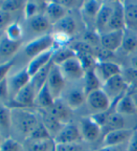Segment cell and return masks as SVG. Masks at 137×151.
<instances>
[{
    "label": "cell",
    "instance_id": "obj_29",
    "mask_svg": "<svg viewBox=\"0 0 137 151\" xmlns=\"http://www.w3.org/2000/svg\"><path fill=\"white\" fill-rule=\"evenodd\" d=\"M11 132V108L0 103V134L4 138L9 137Z\"/></svg>",
    "mask_w": 137,
    "mask_h": 151
},
{
    "label": "cell",
    "instance_id": "obj_13",
    "mask_svg": "<svg viewBox=\"0 0 137 151\" xmlns=\"http://www.w3.org/2000/svg\"><path fill=\"white\" fill-rule=\"evenodd\" d=\"M25 24L28 31L33 35H36L37 37L50 34L52 31V24L44 13H39L30 19H27Z\"/></svg>",
    "mask_w": 137,
    "mask_h": 151
},
{
    "label": "cell",
    "instance_id": "obj_7",
    "mask_svg": "<svg viewBox=\"0 0 137 151\" xmlns=\"http://www.w3.org/2000/svg\"><path fill=\"white\" fill-rule=\"evenodd\" d=\"M86 93L82 85V81L78 83H75V86L66 88L62 92L61 99L64 101L73 111L80 108L86 103Z\"/></svg>",
    "mask_w": 137,
    "mask_h": 151
},
{
    "label": "cell",
    "instance_id": "obj_6",
    "mask_svg": "<svg viewBox=\"0 0 137 151\" xmlns=\"http://www.w3.org/2000/svg\"><path fill=\"white\" fill-rule=\"evenodd\" d=\"M86 107L90 115L108 111L112 106V102L102 89L91 91L86 97Z\"/></svg>",
    "mask_w": 137,
    "mask_h": 151
},
{
    "label": "cell",
    "instance_id": "obj_24",
    "mask_svg": "<svg viewBox=\"0 0 137 151\" xmlns=\"http://www.w3.org/2000/svg\"><path fill=\"white\" fill-rule=\"evenodd\" d=\"M38 116L40 118L41 122L45 126V128L47 129L49 133L50 134L51 138L54 139L55 136L58 134L61 129L64 127V124L57 119L55 117H53L52 115L49 114L48 111L43 109H38Z\"/></svg>",
    "mask_w": 137,
    "mask_h": 151
},
{
    "label": "cell",
    "instance_id": "obj_21",
    "mask_svg": "<svg viewBox=\"0 0 137 151\" xmlns=\"http://www.w3.org/2000/svg\"><path fill=\"white\" fill-rule=\"evenodd\" d=\"M125 20H124V9L122 1H114V10L111 16L105 31H118V30H125ZM104 32V33H105Z\"/></svg>",
    "mask_w": 137,
    "mask_h": 151
},
{
    "label": "cell",
    "instance_id": "obj_26",
    "mask_svg": "<svg viewBox=\"0 0 137 151\" xmlns=\"http://www.w3.org/2000/svg\"><path fill=\"white\" fill-rule=\"evenodd\" d=\"M68 11L69 10L65 9L64 6L60 5L57 0H51V1H47L44 14L47 16L50 24L53 25L69 13Z\"/></svg>",
    "mask_w": 137,
    "mask_h": 151
},
{
    "label": "cell",
    "instance_id": "obj_51",
    "mask_svg": "<svg viewBox=\"0 0 137 151\" xmlns=\"http://www.w3.org/2000/svg\"><path fill=\"white\" fill-rule=\"evenodd\" d=\"M4 139H5V138H4L1 134H0V146H1V144H2V142H3Z\"/></svg>",
    "mask_w": 137,
    "mask_h": 151
},
{
    "label": "cell",
    "instance_id": "obj_10",
    "mask_svg": "<svg viewBox=\"0 0 137 151\" xmlns=\"http://www.w3.org/2000/svg\"><path fill=\"white\" fill-rule=\"evenodd\" d=\"M31 77L27 72L26 66L20 69L13 75H9L8 77V88L9 101L12 100L15 95L31 81Z\"/></svg>",
    "mask_w": 137,
    "mask_h": 151
},
{
    "label": "cell",
    "instance_id": "obj_47",
    "mask_svg": "<svg viewBox=\"0 0 137 151\" xmlns=\"http://www.w3.org/2000/svg\"><path fill=\"white\" fill-rule=\"evenodd\" d=\"M127 151H137V128L127 145Z\"/></svg>",
    "mask_w": 137,
    "mask_h": 151
},
{
    "label": "cell",
    "instance_id": "obj_46",
    "mask_svg": "<svg viewBox=\"0 0 137 151\" xmlns=\"http://www.w3.org/2000/svg\"><path fill=\"white\" fill-rule=\"evenodd\" d=\"M127 145L128 144L115 147H100L96 148L94 151H127Z\"/></svg>",
    "mask_w": 137,
    "mask_h": 151
},
{
    "label": "cell",
    "instance_id": "obj_33",
    "mask_svg": "<svg viewBox=\"0 0 137 151\" xmlns=\"http://www.w3.org/2000/svg\"><path fill=\"white\" fill-rule=\"evenodd\" d=\"M77 56L76 51L70 46H65L59 49H55L52 56V62L56 65H61L62 63Z\"/></svg>",
    "mask_w": 137,
    "mask_h": 151
},
{
    "label": "cell",
    "instance_id": "obj_28",
    "mask_svg": "<svg viewBox=\"0 0 137 151\" xmlns=\"http://www.w3.org/2000/svg\"><path fill=\"white\" fill-rule=\"evenodd\" d=\"M115 110L118 114L128 116V117H133V116L137 115L132 95L129 93L123 95L121 99H118L116 102Z\"/></svg>",
    "mask_w": 137,
    "mask_h": 151
},
{
    "label": "cell",
    "instance_id": "obj_4",
    "mask_svg": "<svg viewBox=\"0 0 137 151\" xmlns=\"http://www.w3.org/2000/svg\"><path fill=\"white\" fill-rule=\"evenodd\" d=\"M58 66L60 67V70L67 83L81 82L86 73L77 56L71 58Z\"/></svg>",
    "mask_w": 137,
    "mask_h": 151
},
{
    "label": "cell",
    "instance_id": "obj_5",
    "mask_svg": "<svg viewBox=\"0 0 137 151\" xmlns=\"http://www.w3.org/2000/svg\"><path fill=\"white\" fill-rule=\"evenodd\" d=\"M129 85L123 78L122 74L118 75L106 80L103 83L102 90L108 96L110 101L113 103L125 95L128 92Z\"/></svg>",
    "mask_w": 137,
    "mask_h": 151
},
{
    "label": "cell",
    "instance_id": "obj_48",
    "mask_svg": "<svg viewBox=\"0 0 137 151\" xmlns=\"http://www.w3.org/2000/svg\"><path fill=\"white\" fill-rule=\"evenodd\" d=\"M129 94H137V80L133 81L132 83L129 84L128 92Z\"/></svg>",
    "mask_w": 137,
    "mask_h": 151
},
{
    "label": "cell",
    "instance_id": "obj_19",
    "mask_svg": "<svg viewBox=\"0 0 137 151\" xmlns=\"http://www.w3.org/2000/svg\"><path fill=\"white\" fill-rule=\"evenodd\" d=\"M22 45V40L21 41H13L6 37L4 34L0 39V61L1 63L12 60L11 58L19 51Z\"/></svg>",
    "mask_w": 137,
    "mask_h": 151
},
{
    "label": "cell",
    "instance_id": "obj_23",
    "mask_svg": "<svg viewBox=\"0 0 137 151\" xmlns=\"http://www.w3.org/2000/svg\"><path fill=\"white\" fill-rule=\"evenodd\" d=\"M54 50L55 49H51L30 60V62L28 63V65H26V68H27V72L30 75L31 78L51 61Z\"/></svg>",
    "mask_w": 137,
    "mask_h": 151
},
{
    "label": "cell",
    "instance_id": "obj_35",
    "mask_svg": "<svg viewBox=\"0 0 137 151\" xmlns=\"http://www.w3.org/2000/svg\"><path fill=\"white\" fill-rule=\"evenodd\" d=\"M4 34L6 37L9 38L13 41H21L24 38V30L19 22H13L12 24H10L7 28L5 29Z\"/></svg>",
    "mask_w": 137,
    "mask_h": 151
},
{
    "label": "cell",
    "instance_id": "obj_31",
    "mask_svg": "<svg viewBox=\"0 0 137 151\" xmlns=\"http://www.w3.org/2000/svg\"><path fill=\"white\" fill-rule=\"evenodd\" d=\"M82 85H83L86 95L90 93L91 91L102 89L103 84L101 82V80L99 79V78L97 77V75L94 71V68L86 71L84 78L82 80Z\"/></svg>",
    "mask_w": 137,
    "mask_h": 151
},
{
    "label": "cell",
    "instance_id": "obj_32",
    "mask_svg": "<svg viewBox=\"0 0 137 151\" xmlns=\"http://www.w3.org/2000/svg\"><path fill=\"white\" fill-rule=\"evenodd\" d=\"M121 50L126 54H133L137 52V33L125 29Z\"/></svg>",
    "mask_w": 137,
    "mask_h": 151
},
{
    "label": "cell",
    "instance_id": "obj_34",
    "mask_svg": "<svg viewBox=\"0 0 137 151\" xmlns=\"http://www.w3.org/2000/svg\"><path fill=\"white\" fill-rule=\"evenodd\" d=\"M52 63H53L52 59H51V61L48 63V65H46L36 75H34L32 77L31 81L34 84V87H35V89L37 91V93L39 91V90H40L44 86V84L47 82V79H48V77H49V74Z\"/></svg>",
    "mask_w": 137,
    "mask_h": 151
},
{
    "label": "cell",
    "instance_id": "obj_44",
    "mask_svg": "<svg viewBox=\"0 0 137 151\" xmlns=\"http://www.w3.org/2000/svg\"><path fill=\"white\" fill-rule=\"evenodd\" d=\"M9 101V88H8V78L0 81V103L7 104V102Z\"/></svg>",
    "mask_w": 137,
    "mask_h": 151
},
{
    "label": "cell",
    "instance_id": "obj_12",
    "mask_svg": "<svg viewBox=\"0 0 137 151\" xmlns=\"http://www.w3.org/2000/svg\"><path fill=\"white\" fill-rule=\"evenodd\" d=\"M134 131L133 129H122L108 132L103 136L100 147H115L128 144Z\"/></svg>",
    "mask_w": 137,
    "mask_h": 151
},
{
    "label": "cell",
    "instance_id": "obj_53",
    "mask_svg": "<svg viewBox=\"0 0 137 151\" xmlns=\"http://www.w3.org/2000/svg\"><path fill=\"white\" fill-rule=\"evenodd\" d=\"M0 7H1V2H0Z\"/></svg>",
    "mask_w": 137,
    "mask_h": 151
},
{
    "label": "cell",
    "instance_id": "obj_42",
    "mask_svg": "<svg viewBox=\"0 0 137 151\" xmlns=\"http://www.w3.org/2000/svg\"><path fill=\"white\" fill-rule=\"evenodd\" d=\"M12 22V13L0 9V31H5V29Z\"/></svg>",
    "mask_w": 137,
    "mask_h": 151
},
{
    "label": "cell",
    "instance_id": "obj_52",
    "mask_svg": "<svg viewBox=\"0 0 137 151\" xmlns=\"http://www.w3.org/2000/svg\"><path fill=\"white\" fill-rule=\"evenodd\" d=\"M3 35H4V31H0V39H1V37H2Z\"/></svg>",
    "mask_w": 137,
    "mask_h": 151
},
{
    "label": "cell",
    "instance_id": "obj_50",
    "mask_svg": "<svg viewBox=\"0 0 137 151\" xmlns=\"http://www.w3.org/2000/svg\"><path fill=\"white\" fill-rule=\"evenodd\" d=\"M133 99L134 104H135V107H136V113H137V94H131Z\"/></svg>",
    "mask_w": 137,
    "mask_h": 151
},
{
    "label": "cell",
    "instance_id": "obj_3",
    "mask_svg": "<svg viewBox=\"0 0 137 151\" xmlns=\"http://www.w3.org/2000/svg\"><path fill=\"white\" fill-rule=\"evenodd\" d=\"M54 48V39L52 34H47L44 36L35 37L29 42L26 43L24 47V53L30 60L36 56L43 53V52L49 50Z\"/></svg>",
    "mask_w": 137,
    "mask_h": 151
},
{
    "label": "cell",
    "instance_id": "obj_14",
    "mask_svg": "<svg viewBox=\"0 0 137 151\" xmlns=\"http://www.w3.org/2000/svg\"><path fill=\"white\" fill-rule=\"evenodd\" d=\"M55 144H70V143H80L84 142L78 124L70 123L64 125L59 133L53 139Z\"/></svg>",
    "mask_w": 137,
    "mask_h": 151
},
{
    "label": "cell",
    "instance_id": "obj_18",
    "mask_svg": "<svg viewBox=\"0 0 137 151\" xmlns=\"http://www.w3.org/2000/svg\"><path fill=\"white\" fill-rule=\"evenodd\" d=\"M49 114H51L64 125L72 122L73 119V110L62 101L61 98L56 99L52 106L48 109H45Z\"/></svg>",
    "mask_w": 137,
    "mask_h": 151
},
{
    "label": "cell",
    "instance_id": "obj_39",
    "mask_svg": "<svg viewBox=\"0 0 137 151\" xmlns=\"http://www.w3.org/2000/svg\"><path fill=\"white\" fill-rule=\"evenodd\" d=\"M82 41L94 49L100 48V35L95 30H86L83 33Z\"/></svg>",
    "mask_w": 137,
    "mask_h": 151
},
{
    "label": "cell",
    "instance_id": "obj_41",
    "mask_svg": "<svg viewBox=\"0 0 137 151\" xmlns=\"http://www.w3.org/2000/svg\"><path fill=\"white\" fill-rule=\"evenodd\" d=\"M27 139H52V138H51L49 132L47 131V129H46L40 120L39 124L37 126V128L33 131V132Z\"/></svg>",
    "mask_w": 137,
    "mask_h": 151
},
{
    "label": "cell",
    "instance_id": "obj_30",
    "mask_svg": "<svg viewBox=\"0 0 137 151\" xmlns=\"http://www.w3.org/2000/svg\"><path fill=\"white\" fill-rule=\"evenodd\" d=\"M54 98L51 95L50 91L49 90V87L47 85V82L44 84V86L39 90V91L37 93L35 103H34V106L37 109H48L52 106L54 103Z\"/></svg>",
    "mask_w": 137,
    "mask_h": 151
},
{
    "label": "cell",
    "instance_id": "obj_1",
    "mask_svg": "<svg viewBox=\"0 0 137 151\" xmlns=\"http://www.w3.org/2000/svg\"><path fill=\"white\" fill-rule=\"evenodd\" d=\"M40 122L38 113L28 108H11V132H14L15 139L22 143L30 136L33 131Z\"/></svg>",
    "mask_w": 137,
    "mask_h": 151
},
{
    "label": "cell",
    "instance_id": "obj_40",
    "mask_svg": "<svg viewBox=\"0 0 137 151\" xmlns=\"http://www.w3.org/2000/svg\"><path fill=\"white\" fill-rule=\"evenodd\" d=\"M39 13H43L40 9V5L37 1H26L25 7L24 9V14L25 20L30 19Z\"/></svg>",
    "mask_w": 137,
    "mask_h": 151
},
{
    "label": "cell",
    "instance_id": "obj_27",
    "mask_svg": "<svg viewBox=\"0 0 137 151\" xmlns=\"http://www.w3.org/2000/svg\"><path fill=\"white\" fill-rule=\"evenodd\" d=\"M24 151H55L53 139H26L22 143Z\"/></svg>",
    "mask_w": 137,
    "mask_h": 151
},
{
    "label": "cell",
    "instance_id": "obj_2",
    "mask_svg": "<svg viewBox=\"0 0 137 151\" xmlns=\"http://www.w3.org/2000/svg\"><path fill=\"white\" fill-rule=\"evenodd\" d=\"M79 130H80L83 141L88 145H93L98 143L100 140V145L102 142L104 132L101 126H99L93 119L90 116L82 117L78 121Z\"/></svg>",
    "mask_w": 137,
    "mask_h": 151
},
{
    "label": "cell",
    "instance_id": "obj_9",
    "mask_svg": "<svg viewBox=\"0 0 137 151\" xmlns=\"http://www.w3.org/2000/svg\"><path fill=\"white\" fill-rule=\"evenodd\" d=\"M103 1L98 0H86L83 2L80 11V16L83 24L87 30H95V21L99 10L102 7Z\"/></svg>",
    "mask_w": 137,
    "mask_h": 151
},
{
    "label": "cell",
    "instance_id": "obj_22",
    "mask_svg": "<svg viewBox=\"0 0 137 151\" xmlns=\"http://www.w3.org/2000/svg\"><path fill=\"white\" fill-rule=\"evenodd\" d=\"M128 116H123L121 114H118L116 112V110L114 109L111 112V114L108 117V119L105 127L103 128V132L104 134L110 131H115V130H122V129H133V127H131L128 122Z\"/></svg>",
    "mask_w": 137,
    "mask_h": 151
},
{
    "label": "cell",
    "instance_id": "obj_25",
    "mask_svg": "<svg viewBox=\"0 0 137 151\" xmlns=\"http://www.w3.org/2000/svg\"><path fill=\"white\" fill-rule=\"evenodd\" d=\"M125 27L137 33V1H122Z\"/></svg>",
    "mask_w": 137,
    "mask_h": 151
},
{
    "label": "cell",
    "instance_id": "obj_16",
    "mask_svg": "<svg viewBox=\"0 0 137 151\" xmlns=\"http://www.w3.org/2000/svg\"><path fill=\"white\" fill-rule=\"evenodd\" d=\"M78 30L79 27L77 21L73 15L68 13L64 18L52 25V31H51V33H60L72 38L78 33Z\"/></svg>",
    "mask_w": 137,
    "mask_h": 151
},
{
    "label": "cell",
    "instance_id": "obj_45",
    "mask_svg": "<svg viewBox=\"0 0 137 151\" xmlns=\"http://www.w3.org/2000/svg\"><path fill=\"white\" fill-rule=\"evenodd\" d=\"M122 76L129 85L130 83H132L133 81L137 80V69L130 66L129 68L122 71Z\"/></svg>",
    "mask_w": 137,
    "mask_h": 151
},
{
    "label": "cell",
    "instance_id": "obj_49",
    "mask_svg": "<svg viewBox=\"0 0 137 151\" xmlns=\"http://www.w3.org/2000/svg\"><path fill=\"white\" fill-rule=\"evenodd\" d=\"M130 63H131V67L137 69V52L133 53L132 57L130 58Z\"/></svg>",
    "mask_w": 137,
    "mask_h": 151
},
{
    "label": "cell",
    "instance_id": "obj_8",
    "mask_svg": "<svg viewBox=\"0 0 137 151\" xmlns=\"http://www.w3.org/2000/svg\"><path fill=\"white\" fill-rule=\"evenodd\" d=\"M47 85L49 87L51 95L54 98V100L61 98L62 92H64V91L66 88V80L64 78V76H62L60 70V67L54 65V63H52V65H51L47 79Z\"/></svg>",
    "mask_w": 137,
    "mask_h": 151
},
{
    "label": "cell",
    "instance_id": "obj_17",
    "mask_svg": "<svg viewBox=\"0 0 137 151\" xmlns=\"http://www.w3.org/2000/svg\"><path fill=\"white\" fill-rule=\"evenodd\" d=\"M94 71L103 84L115 76L122 74L123 69L115 62H97Z\"/></svg>",
    "mask_w": 137,
    "mask_h": 151
},
{
    "label": "cell",
    "instance_id": "obj_15",
    "mask_svg": "<svg viewBox=\"0 0 137 151\" xmlns=\"http://www.w3.org/2000/svg\"><path fill=\"white\" fill-rule=\"evenodd\" d=\"M124 30L105 32L100 35V47L114 53L121 49Z\"/></svg>",
    "mask_w": 137,
    "mask_h": 151
},
{
    "label": "cell",
    "instance_id": "obj_38",
    "mask_svg": "<svg viewBox=\"0 0 137 151\" xmlns=\"http://www.w3.org/2000/svg\"><path fill=\"white\" fill-rule=\"evenodd\" d=\"M0 151H24V148L20 141L9 136L3 140L0 146Z\"/></svg>",
    "mask_w": 137,
    "mask_h": 151
},
{
    "label": "cell",
    "instance_id": "obj_11",
    "mask_svg": "<svg viewBox=\"0 0 137 151\" xmlns=\"http://www.w3.org/2000/svg\"><path fill=\"white\" fill-rule=\"evenodd\" d=\"M37 96V91L34 87L32 81H30L26 86H24L15 97L9 102L12 103V106L10 108H29L34 106V103Z\"/></svg>",
    "mask_w": 137,
    "mask_h": 151
},
{
    "label": "cell",
    "instance_id": "obj_37",
    "mask_svg": "<svg viewBox=\"0 0 137 151\" xmlns=\"http://www.w3.org/2000/svg\"><path fill=\"white\" fill-rule=\"evenodd\" d=\"M89 145L85 142L56 144L55 146V151H89Z\"/></svg>",
    "mask_w": 137,
    "mask_h": 151
},
{
    "label": "cell",
    "instance_id": "obj_20",
    "mask_svg": "<svg viewBox=\"0 0 137 151\" xmlns=\"http://www.w3.org/2000/svg\"><path fill=\"white\" fill-rule=\"evenodd\" d=\"M114 10V2L103 1L102 7L99 10L95 21V31L99 35L103 34L109 24Z\"/></svg>",
    "mask_w": 137,
    "mask_h": 151
},
{
    "label": "cell",
    "instance_id": "obj_36",
    "mask_svg": "<svg viewBox=\"0 0 137 151\" xmlns=\"http://www.w3.org/2000/svg\"><path fill=\"white\" fill-rule=\"evenodd\" d=\"M25 4L26 1H22V0H6L1 2L0 9L8 11L9 13H14L22 9L24 10Z\"/></svg>",
    "mask_w": 137,
    "mask_h": 151
},
{
    "label": "cell",
    "instance_id": "obj_43",
    "mask_svg": "<svg viewBox=\"0 0 137 151\" xmlns=\"http://www.w3.org/2000/svg\"><path fill=\"white\" fill-rule=\"evenodd\" d=\"M14 66V61L10 60L3 63H0V81L6 79L9 75L10 70Z\"/></svg>",
    "mask_w": 137,
    "mask_h": 151
}]
</instances>
